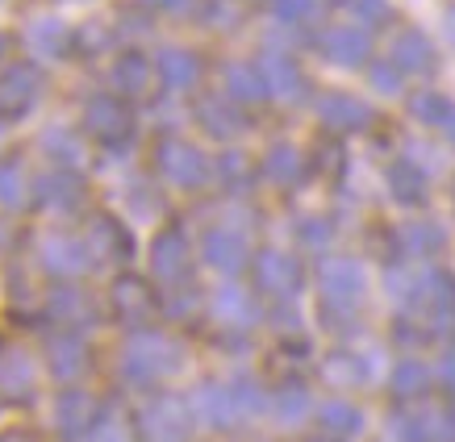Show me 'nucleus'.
Masks as SVG:
<instances>
[{"label": "nucleus", "mask_w": 455, "mask_h": 442, "mask_svg": "<svg viewBox=\"0 0 455 442\" xmlns=\"http://www.w3.org/2000/svg\"><path fill=\"white\" fill-rule=\"evenodd\" d=\"M113 313L122 321H147L155 313V292L134 276H122L113 284Z\"/></svg>", "instance_id": "obj_17"}, {"label": "nucleus", "mask_w": 455, "mask_h": 442, "mask_svg": "<svg viewBox=\"0 0 455 442\" xmlns=\"http://www.w3.org/2000/svg\"><path fill=\"white\" fill-rule=\"evenodd\" d=\"M317 284H322V301H326V313H355L363 292H368V272L359 259H347V255H331L317 267Z\"/></svg>", "instance_id": "obj_2"}, {"label": "nucleus", "mask_w": 455, "mask_h": 442, "mask_svg": "<svg viewBox=\"0 0 455 442\" xmlns=\"http://www.w3.org/2000/svg\"><path fill=\"white\" fill-rule=\"evenodd\" d=\"M326 234H331V230H326V225H314V221H309V225H301L305 242H326Z\"/></svg>", "instance_id": "obj_47"}, {"label": "nucleus", "mask_w": 455, "mask_h": 442, "mask_svg": "<svg viewBox=\"0 0 455 442\" xmlns=\"http://www.w3.org/2000/svg\"><path fill=\"white\" fill-rule=\"evenodd\" d=\"M188 263H193V247H188V238L184 230H164V234L155 238L151 247V272L155 280H164V284H180V280L188 276Z\"/></svg>", "instance_id": "obj_10"}, {"label": "nucleus", "mask_w": 455, "mask_h": 442, "mask_svg": "<svg viewBox=\"0 0 455 442\" xmlns=\"http://www.w3.org/2000/svg\"><path fill=\"white\" fill-rule=\"evenodd\" d=\"M55 430L68 442H84L92 430H100V405L80 388H68L55 401Z\"/></svg>", "instance_id": "obj_7"}, {"label": "nucleus", "mask_w": 455, "mask_h": 442, "mask_svg": "<svg viewBox=\"0 0 455 442\" xmlns=\"http://www.w3.org/2000/svg\"><path fill=\"white\" fill-rule=\"evenodd\" d=\"M235 397H238V405H243V414H247V422L251 417H259L263 414V392H259V384H255V380H235Z\"/></svg>", "instance_id": "obj_43"}, {"label": "nucleus", "mask_w": 455, "mask_h": 442, "mask_svg": "<svg viewBox=\"0 0 455 442\" xmlns=\"http://www.w3.org/2000/svg\"><path fill=\"white\" fill-rule=\"evenodd\" d=\"M42 97V71L34 63H13L0 75V122L9 125L17 117H26Z\"/></svg>", "instance_id": "obj_4"}, {"label": "nucleus", "mask_w": 455, "mask_h": 442, "mask_svg": "<svg viewBox=\"0 0 455 442\" xmlns=\"http://www.w3.org/2000/svg\"><path fill=\"white\" fill-rule=\"evenodd\" d=\"M372 83L385 92V97H397V92H401V71L393 67V63H376V67H372Z\"/></svg>", "instance_id": "obj_44"}, {"label": "nucleus", "mask_w": 455, "mask_h": 442, "mask_svg": "<svg viewBox=\"0 0 455 442\" xmlns=\"http://www.w3.org/2000/svg\"><path fill=\"white\" fill-rule=\"evenodd\" d=\"M196 409H201V417H205L209 426H218V430H235L247 422V414H243V405H238L230 384H209L196 397Z\"/></svg>", "instance_id": "obj_14"}, {"label": "nucleus", "mask_w": 455, "mask_h": 442, "mask_svg": "<svg viewBox=\"0 0 455 442\" xmlns=\"http://www.w3.org/2000/svg\"><path fill=\"white\" fill-rule=\"evenodd\" d=\"M322 375H326L331 384H339V388H355V384H363V380H368V367H363V359H359V355L339 351V355H331V359H326Z\"/></svg>", "instance_id": "obj_35"}, {"label": "nucleus", "mask_w": 455, "mask_h": 442, "mask_svg": "<svg viewBox=\"0 0 455 442\" xmlns=\"http://www.w3.org/2000/svg\"><path fill=\"white\" fill-rule=\"evenodd\" d=\"M317 422H322V430L331 438H355L359 430H363V414L351 401H326L317 409Z\"/></svg>", "instance_id": "obj_29"}, {"label": "nucleus", "mask_w": 455, "mask_h": 442, "mask_svg": "<svg viewBox=\"0 0 455 442\" xmlns=\"http://www.w3.org/2000/svg\"><path fill=\"white\" fill-rule=\"evenodd\" d=\"M42 146L55 154V159H63V163H80V146H76V138H71V134H63V130H46Z\"/></svg>", "instance_id": "obj_42"}, {"label": "nucleus", "mask_w": 455, "mask_h": 442, "mask_svg": "<svg viewBox=\"0 0 455 442\" xmlns=\"http://www.w3.org/2000/svg\"><path fill=\"white\" fill-rule=\"evenodd\" d=\"M388 193L401 205H422L427 201V171L414 159H397V163L388 167Z\"/></svg>", "instance_id": "obj_24"}, {"label": "nucleus", "mask_w": 455, "mask_h": 442, "mask_svg": "<svg viewBox=\"0 0 455 442\" xmlns=\"http://www.w3.org/2000/svg\"><path fill=\"white\" fill-rule=\"evenodd\" d=\"M42 263H46L55 276H76V272L88 267V247L76 242V238L51 234V238H42Z\"/></svg>", "instance_id": "obj_20"}, {"label": "nucleus", "mask_w": 455, "mask_h": 442, "mask_svg": "<svg viewBox=\"0 0 455 442\" xmlns=\"http://www.w3.org/2000/svg\"><path fill=\"white\" fill-rule=\"evenodd\" d=\"M447 34H451V42H455V9L447 13Z\"/></svg>", "instance_id": "obj_51"}, {"label": "nucleus", "mask_w": 455, "mask_h": 442, "mask_svg": "<svg viewBox=\"0 0 455 442\" xmlns=\"http://www.w3.org/2000/svg\"><path fill=\"white\" fill-rule=\"evenodd\" d=\"M201 255L213 272H226V276H235L243 272V263H247V238L230 230V225H218V230H209L205 242H201Z\"/></svg>", "instance_id": "obj_11"}, {"label": "nucleus", "mask_w": 455, "mask_h": 442, "mask_svg": "<svg viewBox=\"0 0 455 442\" xmlns=\"http://www.w3.org/2000/svg\"><path fill=\"white\" fill-rule=\"evenodd\" d=\"M443 130H447V138L455 142V109H451V117H447V122H443Z\"/></svg>", "instance_id": "obj_50"}, {"label": "nucleus", "mask_w": 455, "mask_h": 442, "mask_svg": "<svg viewBox=\"0 0 455 442\" xmlns=\"http://www.w3.org/2000/svg\"><path fill=\"white\" fill-rule=\"evenodd\" d=\"M0 442H38V438H34V434H4Z\"/></svg>", "instance_id": "obj_49"}, {"label": "nucleus", "mask_w": 455, "mask_h": 442, "mask_svg": "<svg viewBox=\"0 0 455 442\" xmlns=\"http://www.w3.org/2000/svg\"><path fill=\"white\" fill-rule=\"evenodd\" d=\"M309 442H339V438H309Z\"/></svg>", "instance_id": "obj_52"}, {"label": "nucleus", "mask_w": 455, "mask_h": 442, "mask_svg": "<svg viewBox=\"0 0 455 442\" xmlns=\"http://www.w3.org/2000/svg\"><path fill=\"white\" fill-rule=\"evenodd\" d=\"M317 117L331 125V130H363V125L372 122V109L359 97H351V92H326V97L317 100Z\"/></svg>", "instance_id": "obj_15"}, {"label": "nucleus", "mask_w": 455, "mask_h": 442, "mask_svg": "<svg viewBox=\"0 0 455 442\" xmlns=\"http://www.w3.org/2000/svg\"><path fill=\"white\" fill-rule=\"evenodd\" d=\"M272 9H276L280 21L297 26V21H309V17H317L322 0H272Z\"/></svg>", "instance_id": "obj_41"}, {"label": "nucleus", "mask_w": 455, "mask_h": 442, "mask_svg": "<svg viewBox=\"0 0 455 442\" xmlns=\"http://www.w3.org/2000/svg\"><path fill=\"white\" fill-rule=\"evenodd\" d=\"M397 442H455V409L443 401H418L393 422Z\"/></svg>", "instance_id": "obj_3"}, {"label": "nucleus", "mask_w": 455, "mask_h": 442, "mask_svg": "<svg viewBox=\"0 0 455 442\" xmlns=\"http://www.w3.org/2000/svg\"><path fill=\"white\" fill-rule=\"evenodd\" d=\"M155 75L164 80V88L184 92V88H193V83H196L201 63H196L193 51H180V46H172V51H164V55L155 59Z\"/></svg>", "instance_id": "obj_23"}, {"label": "nucleus", "mask_w": 455, "mask_h": 442, "mask_svg": "<svg viewBox=\"0 0 455 442\" xmlns=\"http://www.w3.org/2000/svg\"><path fill=\"white\" fill-rule=\"evenodd\" d=\"M439 380H443V388L455 397V351L451 355H443V363H439Z\"/></svg>", "instance_id": "obj_46"}, {"label": "nucleus", "mask_w": 455, "mask_h": 442, "mask_svg": "<svg viewBox=\"0 0 455 442\" xmlns=\"http://www.w3.org/2000/svg\"><path fill=\"white\" fill-rule=\"evenodd\" d=\"M29 201V176L17 159L0 163V205L4 209H21Z\"/></svg>", "instance_id": "obj_33"}, {"label": "nucleus", "mask_w": 455, "mask_h": 442, "mask_svg": "<svg viewBox=\"0 0 455 442\" xmlns=\"http://www.w3.org/2000/svg\"><path fill=\"white\" fill-rule=\"evenodd\" d=\"M259 75H263V83H267V97H276V100H301L305 97V75L289 55H276V51L263 55Z\"/></svg>", "instance_id": "obj_13"}, {"label": "nucleus", "mask_w": 455, "mask_h": 442, "mask_svg": "<svg viewBox=\"0 0 455 442\" xmlns=\"http://www.w3.org/2000/svg\"><path fill=\"white\" fill-rule=\"evenodd\" d=\"M0 55H4V34H0Z\"/></svg>", "instance_id": "obj_53"}, {"label": "nucleus", "mask_w": 455, "mask_h": 442, "mask_svg": "<svg viewBox=\"0 0 455 442\" xmlns=\"http://www.w3.org/2000/svg\"><path fill=\"white\" fill-rule=\"evenodd\" d=\"M51 313H55V321H63L71 330V326H84V321L92 318V301L76 288H59L55 296H51Z\"/></svg>", "instance_id": "obj_34"}, {"label": "nucleus", "mask_w": 455, "mask_h": 442, "mask_svg": "<svg viewBox=\"0 0 455 442\" xmlns=\"http://www.w3.org/2000/svg\"><path fill=\"white\" fill-rule=\"evenodd\" d=\"M88 367V355H84V343L76 330H63L51 338V372L59 380H76V375Z\"/></svg>", "instance_id": "obj_26"}, {"label": "nucleus", "mask_w": 455, "mask_h": 442, "mask_svg": "<svg viewBox=\"0 0 455 442\" xmlns=\"http://www.w3.org/2000/svg\"><path fill=\"white\" fill-rule=\"evenodd\" d=\"M351 9H355L363 21H380V17L388 13V4L385 0H351Z\"/></svg>", "instance_id": "obj_45"}, {"label": "nucleus", "mask_w": 455, "mask_h": 442, "mask_svg": "<svg viewBox=\"0 0 455 442\" xmlns=\"http://www.w3.org/2000/svg\"><path fill=\"white\" fill-rule=\"evenodd\" d=\"M301 154H297V146H276V151L263 159V176L276 184H297L301 180Z\"/></svg>", "instance_id": "obj_37"}, {"label": "nucleus", "mask_w": 455, "mask_h": 442, "mask_svg": "<svg viewBox=\"0 0 455 442\" xmlns=\"http://www.w3.org/2000/svg\"><path fill=\"white\" fill-rule=\"evenodd\" d=\"M388 63L397 71H410V75H422V71L435 67V46L422 29H401L397 38H393V55Z\"/></svg>", "instance_id": "obj_16"}, {"label": "nucleus", "mask_w": 455, "mask_h": 442, "mask_svg": "<svg viewBox=\"0 0 455 442\" xmlns=\"http://www.w3.org/2000/svg\"><path fill=\"white\" fill-rule=\"evenodd\" d=\"M209 309H213V318H218L221 326H238V330H247L251 321H255V304H251V296L243 288H235V284H221V288L213 292Z\"/></svg>", "instance_id": "obj_25"}, {"label": "nucleus", "mask_w": 455, "mask_h": 442, "mask_svg": "<svg viewBox=\"0 0 455 442\" xmlns=\"http://www.w3.org/2000/svg\"><path fill=\"white\" fill-rule=\"evenodd\" d=\"M451 109H455L451 100L443 97V92H430V88H427V92H418V97L410 100V113H414L418 122H422V125H439V130H443V122L451 117Z\"/></svg>", "instance_id": "obj_38"}, {"label": "nucleus", "mask_w": 455, "mask_h": 442, "mask_svg": "<svg viewBox=\"0 0 455 442\" xmlns=\"http://www.w3.org/2000/svg\"><path fill=\"white\" fill-rule=\"evenodd\" d=\"M385 284H388V296H393L397 304H410V309H418V304L427 301L430 272H422V267H410V263H397V267H388V272H385Z\"/></svg>", "instance_id": "obj_22"}, {"label": "nucleus", "mask_w": 455, "mask_h": 442, "mask_svg": "<svg viewBox=\"0 0 455 442\" xmlns=\"http://www.w3.org/2000/svg\"><path fill=\"white\" fill-rule=\"evenodd\" d=\"M255 284H259L272 301H292L301 292V263L289 250H263L255 259Z\"/></svg>", "instance_id": "obj_6"}, {"label": "nucleus", "mask_w": 455, "mask_h": 442, "mask_svg": "<svg viewBox=\"0 0 455 442\" xmlns=\"http://www.w3.org/2000/svg\"><path fill=\"white\" fill-rule=\"evenodd\" d=\"M84 122H88V130H92L105 146H122V142H130V134H134V117H130V109H125L117 97H92L88 109H84Z\"/></svg>", "instance_id": "obj_9"}, {"label": "nucleus", "mask_w": 455, "mask_h": 442, "mask_svg": "<svg viewBox=\"0 0 455 442\" xmlns=\"http://www.w3.org/2000/svg\"><path fill=\"white\" fill-rule=\"evenodd\" d=\"M142 4H151V9H176L180 0H142Z\"/></svg>", "instance_id": "obj_48"}, {"label": "nucleus", "mask_w": 455, "mask_h": 442, "mask_svg": "<svg viewBox=\"0 0 455 442\" xmlns=\"http://www.w3.org/2000/svg\"><path fill=\"white\" fill-rule=\"evenodd\" d=\"M180 367V346L164 334H139L122 351V375L130 384H155Z\"/></svg>", "instance_id": "obj_1"}, {"label": "nucleus", "mask_w": 455, "mask_h": 442, "mask_svg": "<svg viewBox=\"0 0 455 442\" xmlns=\"http://www.w3.org/2000/svg\"><path fill=\"white\" fill-rule=\"evenodd\" d=\"M151 75H155V67L139 51H125V55L113 63V88H122L130 97H142V92L151 88Z\"/></svg>", "instance_id": "obj_28"}, {"label": "nucleus", "mask_w": 455, "mask_h": 442, "mask_svg": "<svg viewBox=\"0 0 455 442\" xmlns=\"http://www.w3.org/2000/svg\"><path fill=\"white\" fill-rule=\"evenodd\" d=\"M159 171H164V180L176 184V188H196V184H205L209 163L193 142L172 138L159 146Z\"/></svg>", "instance_id": "obj_8"}, {"label": "nucleus", "mask_w": 455, "mask_h": 442, "mask_svg": "<svg viewBox=\"0 0 455 442\" xmlns=\"http://www.w3.org/2000/svg\"><path fill=\"white\" fill-rule=\"evenodd\" d=\"M322 55L331 59V63H339V67H359L363 59L372 55V38L359 26H334L322 38Z\"/></svg>", "instance_id": "obj_12"}, {"label": "nucleus", "mask_w": 455, "mask_h": 442, "mask_svg": "<svg viewBox=\"0 0 455 442\" xmlns=\"http://www.w3.org/2000/svg\"><path fill=\"white\" fill-rule=\"evenodd\" d=\"M218 180L226 184V188H247L251 180V163L243 151H226L218 159Z\"/></svg>", "instance_id": "obj_40"}, {"label": "nucleus", "mask_w": 455, "mask_h": 442, "mask_svg": "<svg viewBox=\"0 0 455 442\" xmlns=\"http://www.w3.org/2000/svg\"><path fill=\"white\" fill-rule=\"evenodd\" d=\"M430 388V367L418 359H401L393 367V392H397L401 401H418L422 392Z\"/></svg>", "instance_id": "obj_32"}, {"label": "nucleus", "mask_w": 455, "mask_h": 442, "mask_svg": "<svg viewBox=\"0 0 455 442\" xmlns=\"http://www.w3.org/2000/svg\"><path fill=\"white\" fill-rule=\"evenodd\" d=\"M443 242H447V234H443L435 221H410L401 230V247L410 250V255H435Z\"/></svg>", "instance_id": "obj_36"}, {"label": "nucleus", "mask_w": 455, "mask_h": 442, "mask_svg": "<svg viewBox=\"0 0 455 442\" xmlns=\"http://www.w3.org/2000/svg\"><path fill=\"white\" fill-rule=\"evenodd\" d=\"M196 117H201V125H205V134H213V138H235V134L247 130V117L235 109V100L230 97L201 100V105H196Z\"/></svg>", "instance_id": "obj_18"}, {"label": "nucleus", "mask_w": 455, "mask_h": 442, "mask_svg": "<svg viewBox=\"0 0 455 442\" xmlns=\"http://www.w3.org/2000/svg\"><path fill=\"white\" fill-rule=\"evenodd\" d=\"M38 196L51 209H76L80 205V196H84V188L71 171H51V176L38 184Z\"/></svg>", "instance_id": "obj_31"}, {"label": "nucleus", "mask_w": 455, "mask_h": 442, "mask_svg": "<svg viewBox=\"0 0 455 442\" xmlns=\"http://www.w3.org/2000/svg\"><path fill=\"white\" fill-rule=\"evenodd\" d=\"M0 392L9 401H29L34 397V363L26 351H4L0 355Z\"/></svg>", "instance_id": "obj_21"}, {"label": "nucleus", "mask_w": 455, "mask_h": 442, "mask_svg": "<svg viewBox=\"0 0 455 442\" xmlns=\"http://www.w3.org/2000/svg\"><path fill=\"white\" fill-rule=\"evenodd\" d=\"M88 250H92L97 259H105V263H117V259H130L134 238H130V230H125L122 221L97 217V225H92V238H88Z\"/></svg>", "instance_id": "obj_19"}, {"label": "nucleus", "mask_w": 455, "mask_h": 442, "mask_svg": "<svg viewBox=\"0 0 455 442\" xmlns=\"http://www.w3.org/2000/svg\"><path fill=\"white\" fill-rule=\"evenodd\" d=\"M226 97L243 100V105H255V100L267 97V83H263L259 67H243V63L226 67Z\"/></svg>", "instance_id": "obj_30"}, {"label": "nucleus", "mask_w": 455, "mask_h": 442, "mask_svg": "<svg viewBox=\"0 0 455 442\" xmlns=\"http://www.w3.org/2000/svg\"><path fill=\"white\" fill-rule=\"evenodd\" d=\"M272 409H276V417L280 422H284V426H292V422H301L305 414H309V392H305V388H280L276 392V405H272Z\"/></svg>", "instance_id": "obj_39"}, {"label": "nucleus", "mask_w": 455, "mask_h": 442, "mask_svg": "<svg viewBox=\"0 0 455 442\" xmlns=\"http://www.w3.org/2000/svg\"><path fill=\"white\" fill-rule=\"evenodd\" d=\"M68 42H71L68 26L55 21V17H42V21H34V26L26 29V46L42 59H63L68 55Z\"/></svg>", "instance_id": "obj_27"}, {"label": "nucleus", "mask_w": 455, "mask_h": 442, "mask_svg": "<svg viewBox=\"0 0 455 442\" xmlns=\"http://www.w3.org/2000/svg\"><path fill=\"white\" fill-rule=\"evenodd\" d=\"M134 430H139V442H184V434H188V414H184V405L172 401V397H155V401H147L139 409Z\"/></svg>", "instance_id": "obj_5"}]
</instances>
